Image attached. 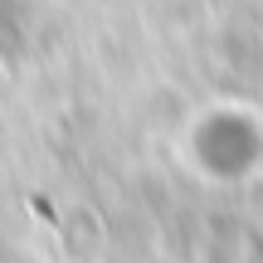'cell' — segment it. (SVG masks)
I'll return each instance as SVG.
<instances>
[{
	"instance_id": "cell-1",
	"label": "cell",
	"mask_w": 263,
	"mask_h": 263,
	"mask_svg": "<svg viewBox=\"0 0 263 263\" xmlns=\"http://www.w3.org/2000/svg\"><path fill=\"white\" fill-rule=\"evenodd\" d=\"M185 156L200 180L239 185L263 171V112L244 103H210L185 127Z\"/></svg>"
}]
</instances>
